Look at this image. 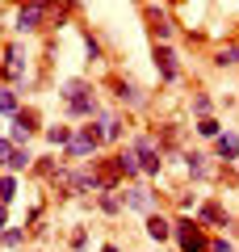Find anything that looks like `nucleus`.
<instances>
[{"mask_svg": "<svg viewBox=\"0 0 239 252\" xmlns=\"http://www.w3.org/2000/svg\"><path fill=\"white\" fill-rule=\"evenodd\" d=\"M59 101H63V114L76 118V122H89V118H97V89H92L89 80H67L59 84Z\"/></svg>", "mask_w": 239, "mask_h": 252, "instance_id": "f257e3e1", "label": "nucleus"}, {"mask_svg": "<svg viewBox=\"0 0 239 252\" xmlns=\"http://www.w3.org/2000/svg\"><path fill=\"white\" fill-rule=\"evenodd\" d=\"M172 240H177V248H180V252H206V248H210L202 219H189V215H180V219H177V231H172Z\"/></svg>", "mask_w": 239, "mask_h": 252, "instance_id": "f03ea898", "label": "nucleus"}, {"mask_svg": "<svg viewBox=\"0 0 239 252\" xmlns=\"http://www.w3.org/2000/svg\"><path fill=\"white\" fill-rule=\"evenodd\" d=\"M130 147H134V156H139V164H143V177H159V172H164V147H159V139L134 135Z\"/></svg>", "mask_w": 239, "mask_h": 252, "instance_id": "7ed1b4c3", "label": "nucleus"}, {"mask_svg": "<svg viewBox=\"0 0 239 252\" xmlns=\"http://www.w3.org/2000/svg\"><path fill=\"white\" fill-rule=\"evenodd\" d=\"M38 130H42V118H38V109H34V105H21L17 114L9 118V139H13L17 147H21V143H30Z\"/></svg>", "mask_w": 239, "mask_h": 252, "instance_id": "20e7f679", "label": "nucleus"}, {"mask_svg": "<svg viewBox=\"0 0 239 252\" xmlns=\"http://www.w3.org/2000/svg\"><path fill=\"white\" fill-rule=\"evenodd\" d=\"M42 26H51V13H46L38 0H26L17 9V17H13V30H17V34H38Z\"/></svg>", "mask_w": 239, "mask_h": 252, "instance_id": "39448f33", "label": "nucleus"}, {"mask_svg": "<svg viewBox=\"0 0 239 252\" xmlns=\"http://www.w3.org/2000/svg\"><path fill=\"white\" fill-rule=\"evenodd\" d=\"M122 206L126 210H134V215H155V193L151 189H143L139 181H130V185H122Z\"/></svg>", "mask_w": 239, "mask_h": 252, "instance_id": "423d86ee", "label": "nucleus"}, {"mask_svg": "<svg viewBox=\"0 0 239 252\" xmlns=\"http://www.w3.org/2000/svg\"><path fill=\"white\" fill-rule=\"evenodd\" d=\"M151 59H155V72H159V80H164V84H177V80H180V63H177V51H172L168 42H155Z\"/></svg>", "mask_w": 239, "mask_h": 252, "instance_id": "0eeeda50", "label": "nucleus"}, {"mask_svg": "<svg viewBox=\"0 0 239 252\" xmlns=\"http://www.w3.org/2000/svg\"><path fill=\"white\" fill-rule=\"evenodd\" d=\"M109 160H114V168H118L122 181H139L143 177V164H139V156H134V147H122V152L109 156Z\"/></svg>", "mask_w": 239, "mask_h": 252, "instance_id": "6e6552de", "label": "nucleus"}, {"mask_svg": "<svg viewBox=\"0 0 239 252\" xmlns=\"http://www.w3.org/2000/svg\"><path fill=\"white\" fill-rule=\"evenodd\" d=\"M114 97L122 101V105H130V109H143V105H147V93H143L134 80H114Z\"/></svg>", "mask_w": 239, "mask_h": 252, "instance_id": "1a4fd4ad", "label": "nucleus"}, {"mask_svg": "<svg viewBox=\"0 0 239 252\" xmlns=\"http://www.w3.org/2000/svg\"><path fill=\"white\" fill-rule=\"evenodd\" d=\"M180 160H185L189 181H210V177H214V168H210V156H206V152H185Z\"/></svg>", "mask_w": 239, "mask_h": 252, "instance_id": "9d476101", "label": "nucleus"}, {"mask_svg": "<svg viewBox=\"0 0 239 252\" xmlns=\"http://www.w3.org/2000/svg\"><path fill=\"white\" fill-rule=\"evenodd\" d=\"M143 17H147V30L155 42H168L172 38V17L168 13H159V9H143Z\"/></svg>", "mask_w": 239, "mask_h": 252, "instance_id": "9b49d317", "label": "nucleus"}, {"mask_svg": "<svg viewBox=\"0 0 239 252\" xmlns=\"http://www.w3.org/2000/svg\"><path fill=\"white\" fill-rule=\"evenodd\" d=\"M214 156L227 160V164H239V135L235 130H222V135L214 139Z\"/></svg>", "mask_w": 239, "mask_h": 252, "instance_id": "f8f14e48", "label": "nucleus"}, {"mask_svg": "<svg viewBox=\"0 0 239 252\" xmlns=\"http://www.w3.org/2000/svg\"><path fill=\"white\" fill-rule=\"evenodd\" d=\"M4 76L13 80V89H17V84H26V59H21L17 46H9V51H4Z\"/></svg>", "mask_w": 239, "mask_h": 252, "instance_id": "ddd939ff", "label": "nucleus"}, {"mask_svg": "<svg viewBox=\"0 0 239 252\" xmlns=\"http://www.w3.org/2000/svg\"><path fill=\"white\" fill-rule=\"evenodd\" d=\"M172 231H177V223H172V219H164V215H147V240L164 244V240H172Z\"/></svg>", "mask_w": 239, "mask_h": 252, "instance_id": "4468645a", "label": "nucleus"}, {"mask_svg": "<svg viewBox=\"0 0 239 252\" xmlns=\"http://www.w3.org/2000/svg\"><path fill=\"white\" fill-rule=\"evenodd\" d=\"M197 219H202V223H210V227H231V215H227V210H222L214 198L197 206Z\"/></svg>", "mask_w": 239, "mask_h": 252, "instance_id": "2eb2a0df", "label": "nucleus"}, {"mask_svg": "<svg viewBox=\"0 0 239 252\" xmlns=\"http://www.w3.org/2000/svg\"><path fill=\"white\" fill-rule=\"evenodd\" d=\"M92 152H97V147H92L89 139H84V135H80V130H76V139H71V143L63 147V160H71V164H80V160H89Z\"/></svg>", "mask_w": 239, "mask_h": 252, "instance_id": "dca6fc26", "label": "nucleus"}, {"mask_svg": "<svg viewBox=\"0 0 239 252\" xmlns=\"http://www.w3.org/2000/svg\"><path fill=\"white\" fill-rule=\"evenodd\" d=\"M34 160H38V156L30 152V143H21V147H13V156H9V164H4V172H26V168H34Z\"/></svg>", "mask_w": 239, "mask_h": 252, "instance_id": "f3484780", "label": "nucleus"}, {"mask_svg": "<svg viewBox=\"0 0 239 252\" xmlns=\"http://www.w3.org/2000/svg\"><path fill=\"white\" fill-rule=\"evenodd\" d=\"M42 135H46V143H51V147H67L71 139H76V130H71V126H63V122H55V126H46Z\"/></svg>", "mask_w": 239, "mask_h": 252, "instance_id": "a211bd4d", "label": "nucleus"}, {"mask_svg": "<svg viewBox=\"0 0 239 252\" xmlns=\"http://www.w3.org/2000/svg\"><path fill=\"white\" fill-rule=\"evenodd\" d=\"M30 240V231H26V223H21V227H4V231H0V248H21V244H26Z\"/></svg>", "mask_w": 239, "mask_h": 252, "instance_id": "6ab92c4d", "label": "nucleus"}, {"mask_svg": "<svg viewBox=\"0 0 239 252\" xmlns=\"http://www.w3.org/2000/svg\"><path fill=\"white\" fill-rule=\"evenodd\" d=\"M17 109H21V93L13 89V84H9V89H0V118H13Z\"/></svg>", "mask_w": 239, "mask_h": 252, "instance_id": "aec40b11", "label": "nucleus"}, {"mask_svg": "<svg viewBox=\"0 0 239 252\" xmlns=\"http://www.w3.org/2000/svg\"><path fill=\"white\" fill-rule=\"evenodd\" d=\"M97 118H101V126H105V143H118V139L126 135V126H122L118 114H97Z\"/></svg>", "mask_w": 239, "mask_h": 252, "instance_id": "412c9836", "label": "nucleus"}, {"mask_svg": "<svg viewBox=\"0 0 239 252\" xmlns=\"http://www.w3.org/2000/svg\"><path fill=\"white\" fill-rule=\"evenodd\" d=\"M17 198V172H0V206H13Z\"/></svg>", "mask_w": 239, "mask_h": 252, "instance_id": "4be33fe9", "label": "nucleus"}, {"mask_svg": "<svg viewBox=\"0 0 239 252\" xmlns=\"http://www.w3.org/2000/svg\"><path fill=\"white\" fill-rule=\"evenodd\" d=\"M214 67H222V72L227 67H239V46H218L214 51Z\"/></svg>", "mask_w": 239, "mask_h": 252, "instance_id": "5701e85b", "label": "nucleus"}, {"mask_svg": "<svg viewBox=\"0 0 239 252\" xmlns=\"http://www.w3.org/2000/svg\"><path fill=\"white\" fill-rule=\"evenodd\" d=\"M97 210H101V215H122V198H118V189H114V193H97Z\"/></svg>", "mask_w": 239, "mask_h": 252, "instance_id": "b1692460", "label": "nucleus"}, {"mask_svg": "<svg viewBox=\"0 0 239 252\" xmlns=\"http://www.w3.org/2000/svg\"><path fill=\"white\" fill-rule=\"evenodd\" d=\"M197 135H202V139H218L222 135V122H218V118H197Z\"/></svg>", "mask_w": 239, "mask_h": 252, "instance_id": "393cba45", "label": "nucleus"}, {"mask_svg": "<svg viewBox=\"0 0 239 252\" xmlns=\"http://www.w3.org/2000/svg\"><path fill=\"white\" fill-rule=\"evenodd\" d=\"M210 109H214L210 93H193V114H197V118H210Z\"/></svg>", "mask_w": 239, "mask_h": 252, "instance_id": "a878e982", "label": "nucleus"}, {"mask_svg": "<svg viewBox=\"0 0 239 252\" xmlns=\"http://www.w3.org/2000/svg\"><path fill=\"white\" fill-rule=\"evenodd\" d=\"M13 147H17V143H13L9 135H0V168H4V164H9V156H13Z\"/></svg>", "mask_w": 239, "mask_h": 252, "instance_id": "bb28decb", "label": "nucleus"}, {"mask_svg": "<svg viewBox=\"0 0 239 252\" xmlns=\"http://www.w3.org/2000/svg\"><path fill=\"white\" fill-rule=\"evenodd\" d=\"M84 51H89V59H101V55H105V51H101V42H97L92 34H84Z\"/></svg>", "mask_w": 239, "mask_h": 252, "instance_id": "cd10ccee", "label": "nucleus"}, {"mask_svg": "<svg viewBox=\"0 0 239 252\" xmlns=\"http://www.w3.org/2000/svg\"><path fill=\"white\" fill-rule=\"evenodd\" d=\"M206 252H235V244H231V240H222V235H218V240H210V248H206Z\"/></svg>", "mask_w": 239, "mask_h": 252, "instance_id": "c85d7f7f", "label": "nucleus"}, {"mask_svg": "<svg viewBox=\"0 0 239 252\" xmlns=\"http://www.w3.org/2000/svg\"><path fill=\"white\" fill-rule=\"evenodd\" d=\"M84 244H89V235H84V231H76V235H71V248H76V252H84Z\"/></svg>", "mask_w": 239, "mask_h": 252, "instance_id": "c756f323", "label": "nucleus"}, {"mask_svg": "<svg viewBox=\"0 0 239 252\" xmlns=\"http://www.w3.org/2000/svg\"><path fill=\"white\" fill-rule=\"evenodd\" d=\"M4 227H13L9 223V206H0V231H4Z\"/></svg>", "mask_w": 239, "mask_h": 252, "instance_id": "7c9ffc66", "label": "nucleus"}, {"mask_svg": "<svg viewBox=\"0 0 239 252\" xmlns=\"http://www.w3.org/2000/svg\"><path fill=\"white\" fill-rule=\"evenodd\" d=\"M101 252H118V248H114V244H105V248H101Z\"/></svg>", "mask_w": 239, "mask_h": 252, "instance_id": "2f4dec72", "label": "nucleus"}, {"mask_svg": "<svg viewBox=\"0 0 239 252\" xmlns=\"http://www.w3.org/2000/svg\"><path fill=\"white\" fill-rule=\"evenodd\" d=\"M168 4H180V0H168Z\"/></svg>", "mask_w": 239, "mask_h": 252, "instance_id": "473e14b6", "label": "nucleus"}, {"mask_svg": "<svg viewBox=\"0 0 239 252\" xmlns=\"http://www.w3.org/2000/svg\"><path fill=\"white\" fill-rule=\"evenodd\" d=\"M134 4H143V0H134Z\"/></svg>", "mask_w": 239, "mask_h": 252, "instance_id": "72a5a7b5", "label": "nucleus"}]
</instances>
